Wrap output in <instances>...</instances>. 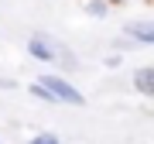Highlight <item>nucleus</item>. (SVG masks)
I'll use <instances>...</instances> for the list:
<instances>
[{
    "instance_id": "7",
    "label": "nucleus",
    "mask_w": 154,
    "mask_h": 144,
    "mask_svg": "<svg viewBox=\"0 0 154 144\" xmlns=\"http://www.w3.org/2000/svg\"><path fill=\"white\" fill-rule=\"evenodd\" d=\"M31 93H34V96H38V100H45V103H55V100H51V96H48V93H45V89H41L38 83H34V86H31Z\"/></svg>"
},
{
    "instance_id": "4",
    "label": "nucleus",
    "mask_w": 154,
    "mask_h": 144,
    "mask_svg": "<svg viewBox=\"0 0 154 144\" xmlns=\"http://www.w3.org/2000/svg\"><path fill=\"white\" fill-rule=\"evenodd\" d=\"M134 86L140 89V96H151V93H154V69H151V65L137 69V76H134Z\"/></svg>"
},
{
    "instance_id": "1",
    "label": "nucleus",
    "mask_w": 154,
    "mask_h": 144,
    "mask_svg": "<svg viewBox=\"0 0 154 144\" xmlns=\"http://www.w3.org/2000/svg\"><path fill=\"white\" fill-rule=\"evenodd\" d=\"M45 93L51 96L55 103H72V106H86V96L79 93L75 86L69 83V79H62V76H41V83H38Z\"/></svg>"
},
{
    "instance_id": "5",
    "label": "nucleus",
    "mask_w": 154,
    "mask_h": 144,
    "mask_svg": "<svg viewBox=\"0 0 154 144\" xmlns=\"http://www.w3.org/2000/svg\"><path fill=\"white\" fill-rule=\"evenodd\" d=\"M86 11L93 17H106V11H110V4L106 0H86Z\"/></svg>"
},
{
    "instance_id": "2",
    "label": "nucleus",
    "mask_w": 154,
    "mask_h": 144,
    "mask_svg": "<svg viewBox=\"0 0 154 144\" xmlns=\"http://www.w3.org/2000/svg\"><path fill=\"white\" fill-rule=\"evenodd\" d=\"M28 52H31V58H38V62H55V41L51 38H45V34H31V41H28Z\"/></svg>"
},
{
    "instance_id": "6",
    "label": "nucleus",
    "mask_w": 154,
    "mask_h": 144,
    "mask_svg": "<svg viewBox=\"0 0 154 144\" xmlns=\"http://www.w3.org/2000/svg\"><path fill=\"white\" fill-rule=\"evenodd\" d=\"M31 144H58L55 134H38V137H31Z\"/></svg>"
},
{
    "instance_id": "3",
    "label": "nucleus",
    "mask_w": 154,
    "mask_h": 144,
    "mask_svg": "<svg viewBox=\"0 0 154 144\" xmlns=\"http://www.w3.org/2000/svg\"><path fill=\"white\" fill-rule=\"evenodd\" d=\"M127 34L137 38L140 45H151L154 41V24L151 21H130V24H127Z\"/></svg>"
}]
</instances>
